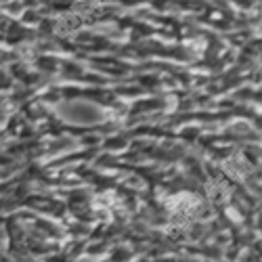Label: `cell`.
<instances>
[{"mask_svg": "<svg viewBox=\"0 0 262 262\" xmlns=\"http://www.w3.org/2000/svg\"><path fill=\"white\" fill-rule=\"evenodd\" d=\"M55 115L65 122L69 126H99L107 120V111H105L101 105L86 101V99H72V101H63L59 105H55Z\"/></svg>", "mask_w": 262, "mask_h": 262, "instance_id": "cell-1", "label": "cell"}]
</instances>
